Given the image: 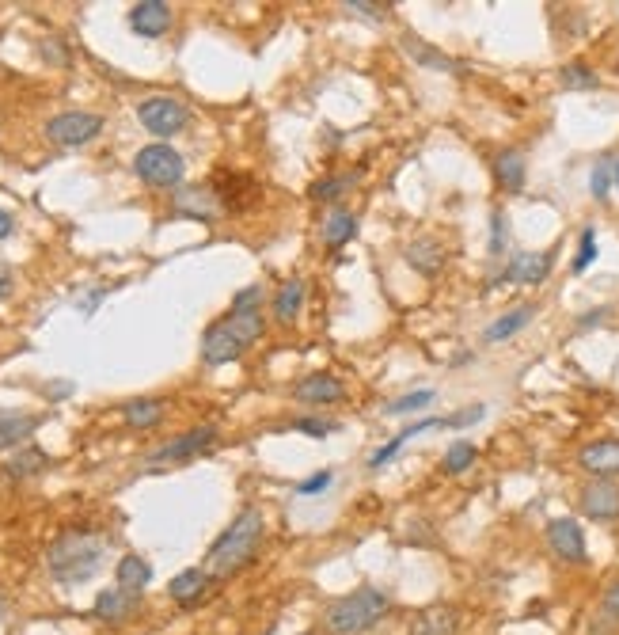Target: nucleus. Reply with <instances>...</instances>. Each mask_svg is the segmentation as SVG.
I'll return each instance as SVG.
<instances>
[{
  "label": "nucleus",
  "instance_id": "a18cd8bd",
  "mask_svg": "<svg viewBox=\"0 0 619 635\" xmlns=\"http://www.w3.org/2000/svg\"><path fill=\"white\" fill-rule=\"evenodd\" d=\"M604 316H608V308H593L589 316H582V328H593V324H601Z\"/></svg>",
  "mask_w": 619,
  "mask_h": 635
},
{
  "label": "nucleus",
  "instance_id": "6e6552de",
  "mask_svg": "<svg viewBox=\"0 0 619 635\" xmlns=\"http://www.w3.org/2000/svg\"><path fill=\"white\" fill-rule=\"evenodd\" d=\"M213 442H217V426H194V430H187V434H179L175 442L160 445V449L149 457V468H164V464L190 461V457L206 453Z\"/></svg>",
  "mask_w": 619,
  "mask_h": 635
},
{
  "label": "nucleus",
  "instance_id": "0eeeda50",
  "mask_svg": "<svg viewBox=\"0 0 619 635\" xmlns=\"http://www.w3.org/2000/svg\"><path fill=\"white\" fill-rule=\"evenodd\" d=\"M103 134V118L92 111H61L46 122V137L61 149H80Z\"/></svg>",
  "mask_w": 619,
  "mask_h": 635
},
{
  "label": "nucleus",
  "instance_id": "f704fd0d",
  "mask_svg": "<svg viewBox=\"0 0 619 635\" xmlns=\"http://www.w3.org/2000/svg\"><path fill=\"white\" fill-rule=\"evenodd\" d=\"M490 255L494 259L506 255V213L502 210H494V217H490Z\"/></svg>",
  "mask_w": 619,
  "mask_h": 635
},
{
  "label": "nucleus",
  "instance_id": "4c0bfd02",
  "mask_svg": "<svg viewBox=\"0 0 619 635\" xmlns=\"http://www.w3.org/2000/svg\"><path fill=\"white\" fill-rule=\"evenodd\" d=\"M293 430L312 434V438H327V434L335 430V423H327V419H297V423H293Z\"/></svg>",
  "mask_w": 619,
  "mask_h": 635
},
{
  "label": "nucleus",
  "instance_id": "cd10ccee",
  "mask_svg": "<svg viewBox=\"0 0 619 635\" xmlns=\"http://www.w3.org/2000/svg\"><path fill=\"white\" fill-rule=\"evenodd\" d=\"M46 464H50V457H46L42 449H35V445H27V449H19L16 457L4 464V472H8L12 480H27V476H38Z\"/></svg>",
  "mask_w": 619,
  "mask_h": 635
},
{
  "label": "nucleus",
  "instance_id": "f8f14e48",
  "mask_svg": "<svg viewBox=\"0 0 619 635\" xmlns=\"http://www.w3.org/2000/svg\"><path fill=\"white\" fill-rule=\"evenodd\" d=\"M130 27L141 39H160L171 27V4H164V0H141V4H133Z\"/></svg>",
  "mask_w": 619,
  "mask_h": 635
},
{
  "label": "nucleus",
  "instance_id": "a878e982",
  "mask_svg": "<svg viewBox=\"0 0 619 635\" xmlns=\"http://www.w3.org/2000/svg\"><path fill=\"white\" fill-rule=\"evenodd\" d=\"M407 263H411L418 274H437L445 267V248L437 240H414L407 248Z\"/></svg>",
  "mask_w": 619,
  "mask_h": 635
},
{
  "label": "nucleus",
  "instance_id": "6ab92c4d",
  "mask_svg": "<svg viewBox=\"0 0 619 635\" xmlns=\"http://www.w3.org/2000/svg\"><path fill=\"white\" fill-rule=\"evenodd\" d=\"M38 430V415H19V411H0V449L23 445Z\"/></svg>",
  "mask_w": 619,
  "mask_h": 635
},
{
  "label": "nucleus",
  "instance_id": "49530a36",
  "mask_svg": "<svg viewBox=\"0 0 619 635\" xmlns=\"http://www.w3.org/2000/svg\"><path fill=\"white\" fill-rule=\"evenodd\" d=\"M616 187H619V160H616Z\"/></svg>",
  "mask_w": 619,
  "mask_h": 635
},
{
  "label": "nucleus",
  "instance_id": "c03bdc74",
  "mask_svg": "<svg viewBox=\"0 0 619 635\" xmlns=\"http://www.w3.org/2000/svg\"><path fill=\"white\" fill-rule=\"evenodd\" d=\"M12 229H16V221H12V213L0 210V240H8L12 236Z\"/></svg>",
  "mask_w": 619,
  "mask_h": 635
},
{
  "label": "nucleus",
  "instance_id": "a19ab883",
  "mask_svg": "<svg viewBox=\"0 0 619 635\" xmlns=\"http://www.w3.org/2000/svg\"><path fill=\"white\" fill-rule=\"evenodd\" d=\"M479 419H483V404L468 407V411H460V415H449L445 426H456V430H460V426H471V423H479Z\"/></svg>",
  "mask_w": 619,
  "mask_h": 635
},
{
  "label": "nucleus",
  "instance_id": "1a4fd4ad",
  "mask_svg": "<svg viewBox=\"0 0 619 635\" xmlns=\"http://www.w3.org/2000/svg\"><path fill=\"white\" fill-rule=\"evenodd\" d=\"M555 267V251H517L498 274V282H517V286H540Z\"/></svg>",
  "mask_w": 619,
  "mask_h": 635
},
{
  "label": "nucleus",
  "instance_id": "c9c22d12",
  "mask_svg": "<svg viewBox=\"0 0 619 635\" xmlns=\"http://www.w3.org/2000/svg\"><path fill=\"white\" fill-rule=\"evenodd\" d=\"M597 259V232L593 229H585L582 232V251H578V259H574V274H582L589 263Z\"/></svg>",
  "mask_w": 619,
  "mask_h": 635
},
{
  "label": "nucleus",
  "instance_id": "ddd939ff",
  "mask_svg": "<svg viewBox=\"0 0 619 635\" xmlns=\"http://www.w3.org/2000/svg\"><path fill=\"white\" fill-rule=\"evenodd\" d=\"M578 464H582L589 476H597V480L619 476V438H604V442L585 445L582 453H578Z\"/></svg>",
  "mask_w": 619,
  "mask_h": 635
},
{
  "label": "nucleus",
  "instance_id": "79ce46f5",
  "mask_svg": "<svg viewBox=\"0 0 619 635\" xmlns=\"http://www.w3.org/2000/svg\"><path fill=\"white\" fill-rule=\"evenodd\" d=\"M604 616H612L619 624V582L616 586H608V594H604Z\"/></svg>",
  "mask_w": 619,
  "mask_h": 635
},
{
  "label": "nucleus",
  "instance_id": "412c9836",
  "mask_svg": "<svg viewBox=\"0 0 619 635\" xmlns=\"http://www.w3.org/2000/svg\"><path fill=\"white\" fill-rule=\"evenodd\" d=\"M433 426H445V419H422V423H414V426H407V430H399V434H395L392 442L380 445V449H376L373 461H369V468H373V472H380V468H384V464L392 461L395 453H399L403 445L411 442V438H418V434H426V430H433Z\"/></svg>",
  "mask_w": 619,
  "mask_h": 635
},
{
  "label": "nucleus",
  "instance_id": "c756f323",
  "mask_svg": "<svg viewBox=\"0 0 619 635\" xmlns=\"http://www.w3.org/2000/svg\"><path fill=\"white\" fill-rule=\"evenodd\" d=\"M357 179H361V172H342V175H331V179H319V183H312V198H316V202H335V198H342L346 191H354Z\"/></svg>",
  "mask_w": 619,
  "mask_h": 635
},
{
  "label": "nucleus",
  "instance_id": "c85d7f7f",
  "mask_svg": "<svg viewBox=\"0 0 619 635\" xmlns=\"http://www.w3.org/2000/svg\"><path fill=\"white\" fill-rule=\"evenodd\" d=\"M122 419L130 426H137V430H149V426H156L164 419V404L160 400H130V404L122 407Z\"/></svg>",
  "mask_w": 619,
  "mask_h": 635
},
{
  "label": "nucleus",
  "instance_id": "37998d69",
  "mask_svg": "<svg viewBox=\"0 0 619 635\" xmlns=\"http://www.w3.org/2000/svg\"><path fill=\"white\" fill-rule=\"evenodd\" d=\"M12 289H16V274H12V267H8V263H0V301H4Z\"/></svg>",
  "mask_w": 619,
  "mask_h": 635
},
{
  "label": "nucleus",
  "instance_id": "473e14b6",
  "mask_svg": "<svg viewBox=\"0 0 619 635\" xmlns=\"http://www.w3.org/2000/svg\"><path fill=\"white\" fill-rule=\"evenodd\" d=\"M612 183H616V164H612V160H601V164L593 168V179H589V191H593V198H597V202H604V198H608V191H612Z\"/></svg>",
  "mask_w": 619,
  "mask_h": 635
},
{
  "label": "nucleus",
  "instance_id": "2f4dec72",
  "mask_svg": "<svg viewBox=\"0 0 619 635\" xmlns=\"http://www.w3.org/2000/svg\"><path fill=\"white\" fill-rule=\"evenodd\" d=\"M471 464H475V445L452 442L449 453H445V472H449V476H460V472H468Z\"/></svg>",
  "mask_w": 619,
  "mask_h": 635
},
{
  "label": "nucleus",
  "instance_id": "f257e3e1",
  "mask_svg": "<svg viewBox=\"0 0 619 635\" xmlns=\"http://www.w3.org/2000/svg\"><path fill=\"white\" fill-rule=\"evenodd\" d=\"M107 552H111L107 537L88 533V529H69V533H61V537L50 544L46 567H50V575H54L61 586H80V582H88V578H95L103 571Z\"/></svg>",
  "mask_w": 619,
  "mask_h": 635
},
{
  "label": "nucleus",
  "instance_id": "423d86ee",
  "mask_svg": "<svg viewBox=\"0 0 619 635\" xmlns=\"http://www.w3.org/2000/svg\"><path fill=\"white\" fill-rule=\"evenodd\" d=\"M137 118H141V126H145L149 134H156L164 141V137H175L187 130L190 111L175 96H149L137 107Z\"/></svg>",
  "mask_w": 619,
  "mask_h": 635
},
{
  "label": "nucleus",
  "instance_id": "393cba45",
  "mask_svg": "<svg viewBox=\"0 0 619 635\" xmlns=\"http://www.w3.org/2000/svg\"><path fill=\"white\" fill-rule=\"evenodd\" d=\"M494 175H498L502 191L517 194L521 187H525V153H517V149L498 153V160H494Z\"/></svg>",
  "mask_w": 619,
  "mask_h": 635
},
{
  "label": "nucleus",
  "instance_id": "4be33fe9",
  "mask_svg": "<svg viewBox=\"0 0 619 635\" xmlns=\"http://www.w3.org/2000/svg\"><path fill=\"white\" fill-rule=\"evenodd\" d=\"M532 316H536V305H517L513 312H506V316H498L494 324L487 328V343H506L509 335H517L521 328H528L532 324Z\"/></svg>",
  "mask_w": 619,
  "mask_h": 635
},
{
  "label": "nucleus",
  "instance_id": "e433bc0d",
  "mask_svg": "<svg viewBox=\"0 0 619 635\" xmlns=\"http://www.w3.org/2000/svg\"><path fill=\"white\" fill-rule=\"evenodd\" d=\"M346 8L357 12V16H369V20H384L392 4H373V0H346Z\"/></svg>",
  "mask_w": 619,
  "mask_h": 635
},
{
  "label": "nucleus",
  "instance_id": "f3484780",
  "mask_svg": "<svg viewBox=\"0 0 619 635\" xmlns=\"http://www.w3.org/2000/svg\"><path fill=\"white\" fill-rule=\"evenodd\" d=\"M175 213H187L194 221H213L217 217V198H213V191L187 187V191L175 194Z\"/></svg>",
  "mask_w": 619,
  "mask_h": 635
},
{
  "label": "nucleus",
  "instance_id": "72a5a7b5",
  "mask_svg": "<svg viewBox=\"0 0 619 635\" xmlns=\"http://www.w3.org/2000/svg\"><path fill=\"white\" fill-rule=\"evenodd\" d=\"M563 84L566 88H597L601 80H597V73H593L585 61H570L563 69Z\"/></svg>",
  "mask_w": 619,
  "mask_h": 635
},
{
  "label": "nucleus",
  "instance_id": "b1692460",
  "mask_svg": "<svg viewBox=\"0 0 619 635\" xmlns=\"http://www.w3.org/2000/svg\"><path fill=\"white\" fill-rule=\"evenodd\" d=\"M114 575H118V586H122V590L141 594L152 582V567H149V559H141V556H122L118 567H114Z\"/></svg>",
  "mask_w": 619,
  "mask_h": 635
},
{
  "label": "nucleus",
  "instance_id": "bb28decb",
  "mask_svg": "<svg viewBox=\"0 0 619 635\" xmlns=\"http://www.w3.org/2000/svg\"><path fill=\"white\" fill-rule=\"evenodd\" d=\"M354 232H357V217L350 210H331V217L323 221V244L327 248H342L346 240H354Z\"/></svg>",
  "mask_w": 619,
  "mask_h": 635
},
{
  "label": "nucleus",
  "instance_id": "58836bf2",
  "mask_svg": "<svg viewBox=\"0 0 619 635\" xmlns=\"http://www.w3.org/2000/svg\"><path fill=\"white\" fill-rule=\"evenodd\" d=\"M232 308H263V286H247L232 297Z\"/></svg>",
  "mask_w": 619,
  "mask_h": 635
},
{
  "label": "nucleus",
  "instance_id": "ea45409f",
  "mask_svg": "<svg viewBox=\"0 0 619 635\" xmlns=\"http://www.w3.org/2000/svg\"><path fill=\"white\" fill-rule=\"evenodd\" d=\"M327 483H331V472H316L297 487V495H319V491H327Z\"/></svg>",
  "mask_w": 619,
  "mask_h": 635
},
{
  "label": "nucleus",
  "instance_id": "9b49d317",
  "mask_svg": "<svg viewBox=\"0 0 619 635\" xmlns=\"http://www.w3.org/2000/svg\"><path fill=\"white\" fill-rule=\"evenodd\" d=\"M582 514L593 521H616L619 518V483L593 480L582 487Z\"/></svg>",
  "mask_w": 619,
  "mask_h": 635
},
{
  "label": "nucleus",
  "instance_id": "aec40b11",
  "mask_svg": "<svg viewBox=\"0 0 619 635\" xmlns=\"http://www.w3.org/2000/svg\"><path fill=\"white\" fill-rule=\"evenodd\" d=\"M304 308V282L301 278H289L282 282V289L274 293V320L278 324H293Z\"/></svg>",
  "mask_w": 619,
  "mask_h": 635
},
{
  "label": "nucleus",
  "instance_id": "7ed1b4c3",
  "mask_svg": "<svg viewBox=\"0 0 619 635\" xmlns=\"http://www.w3.org/2000/svg\"><path fill=\"white\" fill-rule=\"evenodd\" d=\"M266 320L263 308H232L225 320L209 324L202 335V362L206 366H228L244 354L259 335H263Z\"/></svg>",
  "mask_w": 619,
  "mask_h": 635
},
{
  "label": "nucleus",
  "instance_id": "f03ea898",
  "mask_svg": "<svg viewBox=\"0 0 619 635\" xmlns=\"http://www.w3.org/2000/svg\"><path fill=\"white\" fill-rule=\"evenodd\" d=\"M263 533H266L263 510H259V506H244V510L236 514V521L213 540V548H209V556H206V575L228 578V575H236V571H244L247 563L255 559V552H259Z\"/></svg>",
  "mask_w": 619,
  "mask_h": 635
},
{
  "label": "nucleus",
  "instance_id": "2eb2a0df",
  "mask_svg": "<svg viewBox=\"0 0 619 635\" xmlns=\"http://www.w3.org/2000/svg\"><path fill=\"white\" fill-rule=\"evenodd\" d=\"M137 605H141V594H130V590H122V586H111V590H103V594L95 597V616L107 620V624H122V620H130V616L137 613Z\"/></svg>",
  "mask_w": 619,
  "mask_h": 635
},
{
  "label": "nucleus",
  "instance_id": "dca6fc26",
  "mask_svg": "<svg viewBox=\"0 0 619 635\" xmlns=\"http://www.w3.org/2000/svg\"><path fill=\"white\" fill-rule=\"evenodd\" d=\"M456 628H460V613L452 605H433L414 616L407 635H456Z\"/></svg>",
  "mask_w": 619,
  "mask_h": 635
},
{
  "label": "nucleus",
  "instance_id": "39448f33",
  "mask_svg": "<svg viewBox=\"0 0 619 635\" xmlns=\"http://www.w3.org/2000/svg\"><path fill=\"white\" fill-rule=\"evenodd\" d=\"M133 172L141 175L149 187H175L183 179V172H187V164L171 145L156 141V145H145L141 153L133 156Z\"/></svg>",
  "mask_w": 619,
  "mask_h": 635
},
{
  "label": "nucleus",
  "instance_id": "9d476101",
  "mask_svg": "<svg viewBox=\"0 0 619 635\" xmlns=\"http://www.w3.org/2000/svg\"><path fill=\"white\" fill-rule=\"evenodd\" d=\"M547 544L563 563H585V533L574 518H555L547 525Z\"/></svg>",
  "mask_w": 619,
  "mask_h": 635
},
{
  "label": "nucleus",
  "instance_id": "7c9ffc66",
  "mask_svg": "<svg viewBox=\"0 0 619 635\" xmlns=\"http://www.w3.org/2000/svg\"><path fill=\"white\" fill-rule=\"evenodd\" d=\"M426 404H433V388H418V392H407L392 404L384 407V415H411V411H422Z\"/></svg>",
  "mask_w": 619,
  "mask_h": 635
},
{
  "label": "nucleus",
  "instance_id": "20e7f679",
  "mask_svg": "<svg viewBox=\"0 0 619 635\" xmlns=\"http://www.w3.org/2000/svg\"><path fill=\"white\" fill-rule=\"evenodd\" d=\"M388 613H392V597L376 590V586H361L354 594L331 601L327 613H323V624L331 635H365L373 632Z\"/></svg>",
  "mask_w": 619,
  "mask_h": 635
},
{
  "label": "nucleus",
  "instance_id": "5701e85b",
  "mask_svg": "<svg viewBox=\"0 0 619 635\" xmlns=\"http://www.w3.org/2000/svg\"><path fill=\"white\" fill-rule=\"evenodd\" d=\"M206 586H209V575H206V571L190 567V571H179V575L171 578L168 594H171V601H179V605H194L198 597L206 594Z\"/></svg>",
  "mask_w": 619,
  "mask_h": 635
},
{
  "label": "nucleus",
  "instance_id": "a211bd4d",
  "mask_svg": "<svg viewBox=\"0 0 619 635\" xmlns=\"http://www.w3.org/2000/svg\"><path fill=\"white\" fill-rule=\"evenodd\" d=\"M399 42H403V50H407V54H411V58L418 61V65H422V69H433V73H456V69H460V65H456V61H452L449 54L433 50L430 42L414 39V35H403Z\"/></svg>",
  "mask_w": 619,
  "mask_h": 635
},
{
  "label": "nucleus",
  "instance_id": "4468645a",
  "mask_svg": "<svg viewBox=\"0 0 619 635\" xmlns=\"http://www.w3.org/2000/svg\"><path fill=\"white\" fill-rule=\"evenodd\" d=\"M293 396L301 400V404H338L342 396H346V388L338 377L331 373H304L301 381L293 385Z\"/></svg>",
  "mask_w": 619,
  "mask_h": 635
}]
</instances>
